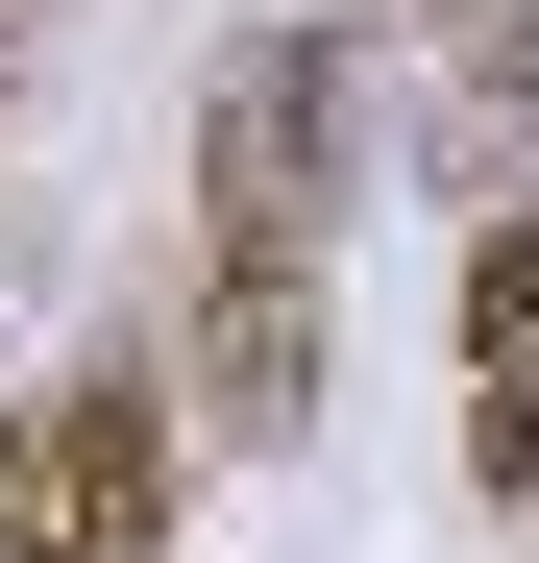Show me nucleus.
I'll return each instance as SVG.
<instances>
[{"label": "nucleus", "mask_w": 539, "mask_h": 563, "mask_svg": "<svg viewBox=\"0 0 539 563\" xmlns=\"http://www.w3.org/2000/svg\"><path fill=\"white\" fill-rule=\"evenodd\" d=\"M417 25H441V0H343V49H369V74H417Z\"/></svg>", "instance_id": "obj_5"}, {"label": "nucleus", "mask_w": 539, "mask_h": 563, "mask_svg": "<svg viewBox=\"0 0 539 563\" xmlns=\"http://www.w3.org/2000/svg\"><path fill=\"white\" fill-rule=\"evenodd\" d=\"M466 490L539 515V197L466 221Z\"/></svg>", "instance_id": "obj_4"}, {"label": "nucleus", "mask_w": 539, "mask_h": 563, "mask_svg": "<svg viewBox=\"0 0 539 563\" xmlns=\"http://www.w3.org/2000/svg\"><path fill=\"white\" fill-rule=\"evenodd\" d=\"M417 172L441 197H539V0H441L417 25Z\"/></svg>", "instance_id": "obj_3"}, {"label": "nucleus", "mask_w": 539, "mask_h": 563, "mask_svg": "<svg viewBox=\"0 0 539 563\" xmlns=\"http://www.w3.org/2000/svg\"><path fill=\"white\" fill-rule=\"evenodd\" d=\"M172 490H197L172 343H99L0 417V563H172Z\"/></svg>", "instance_id": "obj_2"}, {"label": "nucleus", "mask_w": 539, "mask_h": 563, "mask_svg": "<svg viewBox=\"0 0 539 563\" xmlns=\"http://www.w3.org/2000/svg\"><path fill=\"white\" fill-rule=\"evenodd\" d=\"M0 49H25V0H0Z\"/></svg>", "instance_id": "obj_6"}, {"label": "nucleus", "mask_w": 539, "mask_h": 563, "mask_svg": "<svg viewBox=\"0 0 539 563\" xmlns=\"http://www.w3.org/2000/svg\"><path fill=\"white\" fill-rule=\"evenodd\" d=\"M319 269H343V25H245L197 74V269H172L197 465H295L319 441Z\"/></svg>", "instance_id": "obj_1"}]
</instances>
